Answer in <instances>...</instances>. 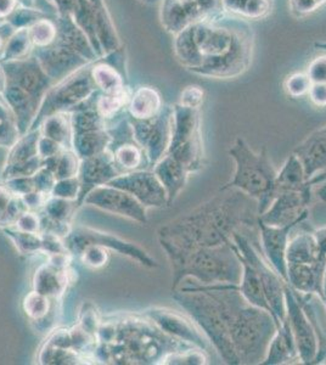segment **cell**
Listing matches in <instances>:
<instances>
[{
  "label": "cell",
  "instance_id": "cell-20",
  "mask_svg": "<svg viewBox=\"0 0 326 365\" xmlns=\"http://www.w3.org/2000/svg\"><path fill=\"white\" fill-rule=\"evenodd\" d=\"M143 314L153 320L162 331L168 334L170 336L193 344L194 347L203 349L205 352L208 351V340L203 335V332H200L201 329L193 323L194 320L186 318L179 312L168 308L153 307L146 309Z\"/></svg>",
  "mask_w": 326,
  "mask_h": 365
},
{
  "label": "cell",
  "instance_id": "cell-41",
  "mask_svg": "<svg viewBox=\"0 0 326 365\" xmlns=\"http://www.w3.org/2000/svg\"><path fill=\"white\" fill-rule=\"evenodd\" d=\"M29 36L34 49L46 48L54 43L58 36V27L55 17H46L29 27Z\"/></svg>",
  "mask_w": 326,
  "mask_h": 365
},
{
  "label": "cell",
  "instance_id": "cell-39",
  "mask_svg": "<svg viewBox=\"0 0 326 365\" xmlns=\"http://www.w3.org/2000/svg\"><path fill=\"white\" fill-rule=\"evenodd\" d=\"M131 96H132V93L129 91L128 87H124L121 91L108 93V94H105L99 91L96 104H98L100 115L108 120L120 115L121 113H123V108H128Z\"/></svg>",
  "mask_w": 326,
  "mask_h": 365
},
{
  "label": "cell",
  "instance_id": "cell-33",
  "mask_svg": "<svg viewBox=\"0 0 326 365\" xmlns=\"http://www.w3.org/2000/svg\"><path fill=\"white\" fill-rule=\"evenodd\" d=\"M111 151L116 165L122 173L136 170L144 162V151L136 144V140H127L108 148Z\"/></svg>",
  "mask_w": 326,
  "mask_h": 365
},
{
  "label": "cell",
  "instance_id": "cell-28",
  "mask_svg": "<svg viewBox=\"0 0 326 365\" xmlns=\"http://www.w3.org/2000/svg\"><path fill=\"white\" fill-rule=\"evenodd\" d=\"M239 258L243 263V277H241V282L238 285L241 295L244 296L245 299L248 303L253 304L255 307L262 308L272 314V309H270L268 299L265 296V287H263L260 273L257 272L255 267L252 266L251 263H248L246 259L240 256Z\"/></svg>",
  "mask_w": 326,
  "mask_h": 365
},
{
  "label": "cell",
  "instance_id": "cell-26",
  "mask_svg": "<svg viewBox=\"0 0 326 365\" xmlns=\"http://www.w3.org/2000/svg\"><path fill=\"white\" fill-rule=\"evenodd\" d=\"M94 15V29H96V39L103 55L113 53L122 48L120 36L117 34L115 24L112 21L111 15L108 11L105 0H91Z\"/></svg>",
  "mask_w": 326,
  "mask_h": 365
},
{
  "label": "cell",
  "instance_id": "cell-25",
  "mask_svg": "<svg viewBox=\"0 0 326 365\" xmlns=\"http://www.w3.org/2000/svg\"><path fill=\"white\" fill-rule=\"evenodd\" d=\"M153 168L157 178L160 179L162 185L165 187V192L168 195V205H172L185 187L186 180L190 173L182 163L167 154L163 155V158Z\"/></svg>",
  "mask_w": 326,
  "mask_h": 365
},
{
  "label": "cell",
  "instance_id": "cell-19",
  "mask_svg": "<svg viewBox=\"0 0 326 365\" xmlns=\"http://www.w3.org/2000/svg\"><path fill=\"white\" fill-rule=\"evenodd\" d=\"M39 138V129H32L21 135L20 139L9 149L8 158L1 170V178L4 182L19 177H32L41 170L44 161L38 151Z\"/></svg>",
  "mask_w": 326,
  "mask_h": 365
},
{
  "label": "cell",
  "instance_id": "cell-37",
  "mask_svg": "<svg viewBox=\"0 0 326 365\" xmlns=\"http://www.w3.org/2000/svg\"><path fill=\"white\" fill-rule=\"evenodd\" d=\"M16 116L4 96L0 93V148L10 149L20 139Z\"/></svg>",
  "mask_w": 326,
  "mask_h": 365
},
{
  "label": "cell",
  "instance_id": "cell-10",
  "mask_svg": "<svg viewBox=\"0 0 326 365\" xmlns=\"http://www.w3.org/2000/svg\"><path fill=\"white\" fill-rule=\"evenodd\" d=\"M98 96L99 91L70 111L72 149L81 158L103 153L111 144L108 123L98 110Z\"/></svg>",
  "mask_w": 326,
  "mask_h": 365
},
{
  "label": "cell",
  "instance_id": "cell-31",
  "mask_svg": "<svg viewBox=\"0 0 326 365\" xmlns=\"http://www.w3.org/2000/svg\"><path fill=\"white\" fill-rule=\"evenodd\" d=\"M225 14L244 20H260L272 11V0H220Z\"/></svg>",
  "mask_w": 326,
  "mask_h": 365
},
{
  "label": "cell",
  "instance_id": "cell-49",
  "mask_svg": "<svg viewBox=\"0 0 326 365\" xmlns=\"http://www.w3.org/2000/svg\"><path fill=\"white\" fill-rule=\"evenodd\" d=\"M32 179H34L36 190L43 192V194L51 195V190H53L55 182H56V178H55L54 173L48 167H41L37 173L32 175Z\"/></svg>",
  "mask_w": 326,
  "mask_h": 365
},
{
  "label": "cell",
  "instance_id": "cell-15",
  "mask_svg": "<svg viewBox=\"0 0 326 365\" xmlns=\"http://www.w3.org/2000/svg\"><path fill=\"white\" fill-rule=\"evenodd\" d=\"M172 117L173 106H165L157 116L149 120H136L129 117L133 138L153 167L163 158L170 146Z\"/></svg>",
  "mask_w": 326,
  "mask_h": 365
},
{
  "label": "cell",
  "instance_id": "cell-3",
  "mask_svg": "<svg viewBox=\"0 0 326 365\" xmlns=\"http://www.w3.org/2000/svg\"><path fill=\"white\" fill-rule=\"evenodd\" d=\"M255 34L241 17L220 14L174 36V55L194 75L230 79L251 66Z\"/></svg>",
  "mask_w": 326,
  "mask_h": 365
},
{
  "label": "cell",
  "instance_id": "cell-44",
  "mask_svg": "<svg viewBox=\"0 0 326 365\" xmlns=\"http://www.w3.org/2000/svg\"><path fill=\"white\" fill-rule=\"evenodd\" d=\"M77 257L88 268L101 269L103 267L108 266L110 261V250L98 244H91L83 247Z\"/></svg>",
  "mask_w": 326,
  "mask_h": 365
},
{
  "label": "cell",
  "instance_id": "cell-6",
  "mask_svg": "<svg viewBox=\"0 0 326 365\" xmlns=\"http://www.w3.org/2000/svg\"><path fill=\"white\" fill-rule=\"evenodd\" d=\"M58 36L53 44L34 49L32 55L37 58L46 73L58 82L71 73L99 60L86 34L70 15L55 17Z\"/></svg>",
  "mask_w": 326,
  "mask_h": 365
},
{
  "label": "cell",
  "instance_id": "cell-16",
  "mask_svg": "<svg viewBox=\"0 0 326 365\" xmlns=\"http://www.w3.org/2000/svg\"><path fill=\"white\" fill-rule=\"evenodd\" d=\"M111 187L134 196L146 208H162L168 205V195L153 170H131L112 179Z\"/></svg>",
  "mask_w": 326,
  "mask_h": 365
},
{
  "label": "cell",
  "instance_id": "cell-59",
  "mask_svg": "<svg viewBox=\"0 0 326 365\" xmlns=\"http://www.w3.org/2000/svg\"><path fill=\"white\" fill-rule=\"evenodd\" d=\"M138 1L144 5H155L157 3H161L162 0H138Z\"/></svg>",
  "mask_w": 326,
  "mask_h": 365
},
{
  "label": "cell",
  "instance_id": "cell-57",
  "mask_svg": "<svg viewBox=\"0 0 326 365\" xmlns=\"http://www.w3.org/2000/svg\"><path fill=\"white\" fill-rule=\"evenodd\" d=\"M5 83H6V79H5L4 70L0 65V93H3V91H4Z\"/></svg>",
  "mask_w": 326,
  "mask_h": 365
},
{
  "label": "cell",
  "instance_id": "cell-45",
  "mask_svg": "<svg viewBox=\"0 0 326 365\" xmlns=\"http://www.w3.org/2000/svg\"><path fill=\"white\" fill-rule=\"evenodd\" d=\"M79 195H81V182L78 177L56 180L51 190V196L70 200V201H78Z\"/></svg>",
  "mask_w": 326,
  "mask_h": 365
},
{
  "label": "cell",
  "instance_id": "cell-42",
  "mask_svg": "<svg viewBox=\"0 0 326 365\" xmlns=\"http://www.w3.org/2000/svg\"><path fill=\"white\" fill-rule=\"evenodd\" d=\"M78 207L77 201H70V200L50 196L49 199L46 200V205L41 213L44 216L49 217L51 220L71 223V220Z\"/></svg>",
  "mask_w": 326,
  "mask_h": 365
},
{
  "label": "cell",
  "instance_id": "cell-24",
  "mask_svg": "<svg viewBox=\"0 0 326 365\" xmlns=\"http://www.w3.org/2000/svg\"><path fill=\"white\" fill-rule=\"evenodd\" d=\"M73 270L70 267L58 269L48 262L41 264L34 277V290L50 299H60L66 292L67 287L75 280Z\"/></svg>",
  "mask_w": 326,
  "mask_h": 365
},
{
  "label": "cell",
  "instance_id": "cell-9",
  "mask_svg": "<svg viewBox=\"0 0 326 365\" xmlns=\"http://www.w3.org/2000/svg\"><path fill=\"white\" fill-rule=\"evenodd\" d=\"M165 154L182 163L190 175L203 170L205 155L200 110L174 105L172 134Z\"/></svg>",
  "mask_w": 326,
  "mask_h": 365
},
{
  "label": "cell",
  "instance_id": "cell-50",
  "mask_svg": "<svg viewBox=\"0 0 326 365\" xmlns=\"http://www.w3.org/2000/svg\"><path fill=\"white\" fill-rule=\"evenodd\" d=\"M14 228L21 232H41V223L39 212L25 211L17 220Z\"/></svg>",
  "mask_w": 326,
  "mask_h": 365
},
{
  "label": "cell",
  "instance_id": "cell-54",
  "mask_svg": "<svg viewBox=\"0 0 326 365\" xmlns=\"http://www.w3.org/2000/svg\"><path fill=\"white\" fill-rule=\"evenodd\" d=\"M66 148H63L61 144H58L55 140H51L49 138L43 137L41 134L39 141H38V151L41 158H43V161L46 158H54L56 155L60 154L62 150H65Z\"/></svg>",
  "mask_w": 326,
  "mask_h": 365
},
{
  "label": "cell",
  "instance_id": "cell-11",
  "mask_svg": "<svg viewBox=\"0 0 326 365\" xmlns=\"http://www.w3.org/2000/svg\"><path fill=\"white\" fill-rule=\"evenodd\" d=\"M98 91L91 76V63L58 81L46 93L37 117L29 130L37 129L41 120L54 113H70Z\"/></svg>",
  "mask_w": 326,
  "mask_h": 365
},
{
  "label": "cell",
  "instance_id": "cell-5",
  "mask_svg": "<svg viewBox=\"0 0 326 365\" xmlns=\"http://www.w3.org/2000/svg\"><path fill=\"white\" fill-rule=\"evenodd\" d=\"M0 65L6 79L1 94L13 108L21 130L26 132L34 125L44 96L56 82L34 55Z\"/></svg>",
  "mask_w": 326,
  "mask_h": 365
},
{
  "label": "cell",
  "instance_id": "cell-61",
  "mask_svg": "<svg viewBox=\"0 0 326 365\" xmlns=\"http://www.w3.org/2000/svg\"><path fill=\"white\" fill-rule=\"evenodd\" d=\"M314 46L318 50H326V42L314 43Z\"/></svg>",
  "mask_w": 326,
  "mask_h": 365
},
{
  "label": "cell",
  "instance_id": "cell-1",
  "mask_svg": "<svg viewBox=\"0 0 326 365\" xmlns=\"http://www.w3.org/2000/svg\"><path fill=\"white\" fill-rule=\"evenodd\" d=\"M173 291L174 299L228 364H262L265 361L277 323L269 312L248 303L238 285H203L184 280Z\"/></svg>",
  "mask_w": 326,
  "mask_h": 365
},
{
  "label": "cell",
  "instance_id": "cell-14",
  "mask_svg": "<svg viewBox=\"0 0 326 365\" xmlns=\"http://www.w3.org/2000/svg\"><path fill=\"white\" fill-rule=\"evenodd\" d=\"M223 13L220 0H162L160 19L162 27L175 36L198 22Z\"/></svg>",
  "mask_w": 326,
  "mask_h": 365
},
{
  "label": "cell",
  "instance_id": "cell-2",
  "mask_svg": "<svg viewBox=\"0 0 326 365\" xmlns=\"http://www.w3.org/2000/svg\"><path fill=\"white\" fill-rule=\"evenodd\" d=\"M224 191L227 192L215 196L157 230V239L172 269L196 250L227 244L235 232L258 225L255 200L238 189Z\"/></svg>",
  "mask_w": 326,
  "mask_h": 365
},
{
  "label": "cell",
  "instance_id": "cell-12",
  "mask_svg": "<svg viewBox=\"0 0 326 365\" xmlns=\"http://www.w3.org/2000/svg\"><path fill=\"white\" fill-rule=\"evenodd\" d=\"M67 249L73 257H77L83 247L91 244H98L103 246L110 251L120 253L121 256L136 261L138 264L153 269L158 267V262L150 256L146 250L134 242L124 240L121 237L112 235L110 232H100L98 229L88 228V227H73L70 235L63 239Z\"/></svg>",
  "mask_w": 326,
  "mask_h": 365
},
{
  "label": "cell",
  "instance_id": "cell-34",
  "mask_svg": "<svg viewBox=\"0 0 326 365\" xmlns=\"http://www.w3.org/2000/svg\"><path fill=\"white\" fill-rule=\"evenodd\" d=\"M27 211L20 196L9 189L6 184H0V229L11 228L19 217Z\"/></svg>",
  "mask_w": 326,
  "mask_h": 365
},
{
  "label": "cell",
  "instance_id": "cell-18",
  "mask_svg": "<svg viewBox=\"0 0 326 365\" xmlns=\"http://www.w3.org/2000/svg\"><path fill=\"white\" fill-rule=\"evenodd\" d=\"M84 204L91 205L112 215L128 218L141 225L148 223L146 207L128 192L108 184L93 189L84 199Z\"/></svg>",
  "mask_w": 326,
  "mask_h": 365
},
{
  "label": "cell",
  "instance_id": "cell-60",
  "mask_svg": "<svg viewBox=\"0 0 326 365\" xmlns=\"http://www.w3.org/2000/svg\"><path fill=\"white\" fill-rule=\"evenodd\" d=\"M318 194L324 201H326V184L324 187H320V190L318 191Z\"/></svg>",
  "mask_w": 326,
  "mask_h": 365
},
{
  "label": "cell",
  "instance_id": "cell-21",
  "mask_svg": "<svg viewBox=\"0 0 326 365\" xmlns=\"http://www.w3.org/2000/svg\"><path fill=\"white\" fill-rule=\"evenodd\" d=\"M120 175H122V172L116 165L112 153L108 149L96 156L82 158L78 172L81 195L77 204L79 207L82 206L84 199L93 189L108 184L112 179Z\"/></svg>",
  "mask_w": 326,
  "mask_h": 365
},
{
  "label": "cell",
  "instance_id": "cell-48",
  "mask_svg": "<svg viewBox=\"0 0 326 365\" xmlns=\"http://www.w3.org/2000/svg\"><path fill=\"white\" fill-rule=\"evenodd\" d=\"M203 98L205 91L201 88L198 86H189L180 93L178 104L182 105L184 108L200 110L203 104Z\"/></svg>",
  "mask_w": 326,
  "mask_h": 365
},
{
  "label": "cell",
  "instance_id": "cell-32",
  "mask_svg": "<svg viewBox=\"0 0 326 365\" xmlns=\"http://www.w3.org/2000/svg\"><path fill=\"white\" fill-rule=\"evenodd\" d=\"M91 76L96 82L98 91L105 94L115 93L127 87V81L121 75L120 71L116 70L110 63L100 58L96 63H91Z\"/></svg>",
  "mask_w": 326,
  "mask_h": 365
},
{
  "label": "cell",
  "instance_id": "cell-51",
  "mask_svg": "<svg viewBox=\"0 0 326 365\" xmlns=\"http://www.w3.org/2000/svg\"><path fill=\"white\" fill-rule=\"evenodd\" d=\"M306 73L312 84H326V55L312 60L307 67Z\"/></svg>",
  "mask_w": 326,
  "mask_h": 365
},
{
  "label": "cell",
  "instance_id": "cell-47",
  "mask_svg": "<svg viewBox=\"0 0 326 365\" xmlns=\"http://www.w3.org/2000/svg\"><path fill=\"white\" fill-rule=\"evenodd\" d=\"M326 4V0H289L290 11L297 19L310 16Z\"/></svg>",
  "mask_w": 326,
  "mask_h": 365
},
{
  "label": "cell",
  "instance_id": "cell-13",
  "mask_svg": "<svg viewBox=\"0 0 326 365\" xmlns=\"http://www.w3.org/2000/svg\"><path fill=\"white\" fill-rule=\"evenodd\" d=\"M284 294L286 319L289 320L290 327L292 330L300 359L302 363L306 364L317 363L320 344L317 336L318 331L315 319L308 318L301 297L298 296L297 291L290 287L289 282L284 284Z\"/></svg>",
  "mask_w": 326,
  "mask_h": 365
},
{
  "label": "cell",
  "instance_id": "cell-38",
  "mask_svg": "<svg viewBox=\"0 0 326 365\" xmlns=\"http://www.w3.org/2000/svg\"><path fill=\"white\" fill-rule=\"evenodd\" d=\"M54 301L56 299H50L34 290L25 296L22 308L31 322L41 324L55 312Z\"/></svg>",
  "mask_w": 326,
  "mask_h": 365
},
{
  "label": "cell",
  "instance_id": "cell-43",
  "mask_svg": "<svg viewBox=\"0 0 326 365\" xmlns=\"http://www.w3.org/2000/svg\"><path fill=\"white\" fill-rule=\"evenodd\" d=\"M46 17L56 16H53V15L43 11L41 9L19 5L13 13L5 19L4 21L10 24L15 29H29L31 26L34 25L36 22L39 21L41 19H46Z\"/></svg>",
  "mask_w": 326,
  "mask_h": 365
},
{
  "label": "cell",
  "instance_id": "cell-46",
  "mask_svg": "<svg viewBox=\"0 0 326 365\" xmlns=\"http://www.w3.org/2000/svg\"><path fill=\"white\" fill-rule=\"evenodd\" d=\"M310 77L307 73H293L289 76L285 81V91L287 96H292V98H302V96H308L310 91Z\"/></svg>",
  "mask_w": 326,
  "mask_h": 365
},
{
  "label": "cell",
  "instance_id": "cell-40",
  "mask_svg": "<svg viewBox=\"0 0 326 365\" xmlns=\"http://www.w3.org/2000/svg\"><path fill=\"white\" fill-rule=\"evenodd\" d=\"M5 235L13 241L14 245L21 255L44 253V240L41 232H26L14 228L3 229Z\"/></svg>",
  "mask_w": 326,
  "mask_h": 365
},
{
  "label": "cell",
  "instance_id": "cell-36",
  "mask_svg": "<svg viewBox=\"0 0 326 365\" xmlns=\"http://www.w3.org/2000/svg\"><path fill=\"white\" fill-rule=\"evenodd\" d=\"M34 46L29 39V29H16L13 36L5 42L4 48L0 53V63L17 61L32 55Z\"/></svg>",
  "mask_w": 326,
  "mask_h": 365
},
{
  "label": "cell",
  "instance_id": "cell-30",
  "mask_svg": "<svg viewBox=\"0 0 326 365\" xmlns=\"http://www.w3.org/2000/svg\"><path fill=\"white\" fill-rule=\"evenodd\" d=\"M43 137L49 138L66 149H72V123L70 113H58L46 117L38 127Z\"/></svg>",
  "mask_w": 326,
  "mask_h": 365
},
{
  "label": "cell",
  "instance_id": "cell-35",
  "mask_svg": "<svg viewBox=\"0 0 326 365\" xmlns=\"http://www.w3.org/2000/svg\"><path fill=\"white\" fill-rule=\"evenodd\" d=\"M82 158L76 154L73 149L62 150L54 158H46L43 166L48 167L54 173L56 180L78 177L79 167Z\"/></svg>",
  "mask_w": 326,
  "mask_h": 365
},
{
  "label": "cell",
  "instance_id": "cell-58",
  "mask_svg": "<svg viewBox=\"0 0 326 365\" xmlns=\"http://www.w3.org/2000/svg\"><path fill=\"white\" fill-rule=\"evenodd\" d=\"M322 301H324V302L326 303V267H325V272H324V275H322Z\"/></svg>",
  "mask_w": 326,
  "mask_h": 365
},
{
  "label": "cell",
  "instance_id": "cell-52",
  "mask_svg": "<svg viewBox=\"0 0 326 365\" xmlns=\"http://www.w3.org/2000/svg\"><path fill=\"white\" fill-rule=\"evenodd\" d=\"M50 196L48 194H43L39 191H31L26 195L20 196L22 199V202L25 205L27 211L41 212L46 205V200L49 199Z\"/></svg>",
  "mask_w": 326,
  "mask_h": 365
},
{
  "label": "cell",
  "instance_id": "cell-17",
  "mask_svg": "<svg viewBox=\"0 0 326 365\" xmlns=\"http://www.w3.org/2000/svg\"><path fill=\"white\" fill-rule=\"evenodd\" d=\"M302 190H287L279 192L272 200L268 210L258 216V220L272 227L300 225L308 217V205L312 199V187Z\"/></svg>",
  "mask_w": 326,
  "mask_h": 365
},
{
  "label": "cell",
  "instance_id": "cell-7",
  "mask_svg": "<svg viewBox=\"0 0 326 365\" xmlns=\"http://www.w3.org/2000/svg\"><path fill=\"white\" fill-rule=\"evenodd\" d=\"M235 161V173L220 190L238 189L257 202L258 216L263 215L274 200L277 172L269 160L267 150L256 153L241 137H238L229 149Z\"/></svg>",
  "mask_w": 326,
  "mask_h": 365
},
{
  "label": "cell",
  "instance_id": "cell-22",
  "mask_svg": "<svg viewBox=\"0 0 326 365\" xmlns=\"http://www.w3.org/2000/svg\"><path fill=\"white\" fill-rule=\"evenodd\" d=\"M260 230L262 252L265 257L281 278L287 282V267H286V249L289 244L290 232L297 225L285 227H272L257 220Z\"/></svg>",
  "mask_w": 326,
  "mask_h": 365
},
{
  "label": "cell",
  "instance_id": "cell-53",
  "mask_svg": "<svg viewBox=\"0 0 326 365\" xmlns=\"http://www.w3.org/2000/svg\"><path fill=\"white\" fill-rule=\"evenodd\" d=\"M5 184L8 185L10 190L14 191L19 196H24L31 192V191L36 190L32 177H19V178L8 179V180H5Z\"/></svg>",
  "mask_w": 326,
  "mask_h": 365
},
{
  "label": "cell",
  "instance_id": "cell-23",
  "mask_svg": "<svg viewBox=\"0 0 326 365\" xmlns=\"http://www.w3.org/2000/svg\"><path fill=\"white\" fill-rule=\"evenodd\" d=\"M303 166L306 179L313 178L326 170V125L315 130L293 150Z\"/></svg>",
  "mask_w": 326,
  "mask_h": 365
},
{
  "label": "cell",
  "instance_id": "cell-55",
  "mask_svg": "<svg viewBox=\"0 0 326 365\" xmlns=\"http://www.w3.org/2000/svg\"><path fill=\"white\" fill-rule=\"evenodd\" d=\"M310 101L319 108L326 106V84L313 83L308 91Z\"/></svg>",
  "mask_w": 326,
  "mask_h": 365
},
{
  "label": "cell",
  "instance_id": "cell-56",
  "mask_svg": "<svg viewBox=\"0 0 326 365\" xmlns=\"http://www.w3.org/2000/svg\"><path fill=\"white\" fill-rule=\"evenodd\" d=\"M49 1L56 10V15H61V16L70 15L71 16L75 11L79 0H49Z\"/></svg>",
  "mask_w": 326,
  "mask_h": 365
},
{
  "label": "cell",
  "instance_id": "cell-8",
  "mask_svg": "<svg viewBox=\"0 0 326 365\" xmlns=\"http://www.w3.org/2000/svg\"><path fill=\"white\" fill-rule=\"evenodd\" d=\"M172 270L173 289L185 279H194L203 285H239L243 277V263L231 240L223 245L196 250Z\"/></svg>",
  "mask_w": 326,
  "mask_h": 365
},
{
  "label": "cell",
  "instance_id": "cell-29",
  "mask_svg": "<svg viewBox=\"0 0 326 365\" xmlns=\"http://www.w3.org/2000/svg\"><path fill=\"white\" fill-rule=\"evenodd\" d=\"M162 108L160 93L155 88L144 86L133 91L127 111L136 120H149L161 113Z\"/></svg>",
  "mask_w": 326,
  "mask_h": 365
},
{
  "label": "cell",
  "instance_id": "cell-27",
  "mask_svg": "<svg viewBox=\"0 0 326 365\" xmlns=\"http://www.w3.org/2000/svg\"><path fill=\"white\" fill-rule=\"evenodd\" d=\"M295 361L301 359L289 320L285 319L277 327V332L269 344L268 352L262 364H285Z\"/></svg>",
  "mask_w": 326,
  "mask_h": 365
},
{
  "label": "cell",
  "instance_id": "cell-4",
  "mask_svg": "<svg viewBox=\"0 0 326 365\" xmlns=\"http://www.w3.org/2000/svg\"><path fill=\"white\" fill-rule=\"evenodd\" d=\"M96 340V357L103 364H162L172 353L198 349L162 331L144 314L101 320Z\"/></svg>",
  "mask_w": 326,
  "mask_h": 365
}]
</instances>
